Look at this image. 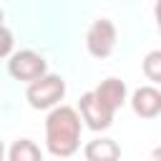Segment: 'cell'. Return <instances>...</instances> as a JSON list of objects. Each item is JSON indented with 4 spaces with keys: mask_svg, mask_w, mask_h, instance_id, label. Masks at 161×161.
<instances>
[{
    "mask_svg": "<svg viewBox=\"0 0 161 161\" xmlns=\"http://www.w3.org/2000/svg\"><path fill=\"white\" fill-rule=\"evenodd\" d=\"M80 113L70 106H55L45 118V146L55 158H68L80 146Z\"/></svg>",
    "mask_w": 161,
    "mask_h": 161,
    "instance_id": "obj_1",
    "label": "cell"
},
{
    "mask_svg": "<svg viewBox=\"0 0 161 161\" xmlns=\"http://www.w3.org/2000/svg\"><path fill=\"white\" fill-rule=\"evenodd\" d=\"M63 96H65V80L55 73H48V75L33 80L25 88V98L35 111H48V108L53 111L63 101Z\"/></svg>",
    "mask_w": 161,
    "mask_h": 161,
    "instance_id": "obj_2",
    "label": "cell"
},
{
    "mask_svg": "<svg viewBox=\"0 0 161 161\" xmlns=\"http://www.w3.org/2000/svg\"><path fill=\"white\" fill-rule=\"evenodd\" d=\"M8 73L15 78V80H23V83H33L43 75H48V63L40 53L25 48V50H15L10 58H8Z\"/></svg>",
    "mask_w": 161,
    "mask_h": 161,
    "instance_id": "obj_3",
    "label": "cell"
},
{
    "mask_svg": "<svg viewBox=\"0 0 161 161\" xmlns=\"http://www.w3.org/2000/svg\"><path fill=\"white\" fill-rule=\"evenodd\" d=\"M116 40H118L116 25H113V20H108V18L93 20L91 28H88V33H86V48H88V53H91L93 58H98V60H103V58H108V55L113 53Z\"/></svg>",
    "mask_w": 161,
    "mask_h": 161,
    "instance_id": "obj_4",
    "label": "cell"
},
{
    "mask_svg": "<svg viewBox=\"0 0 161 161\" xmlns=\"http://www.w3.org/2000/svg\"><path fill=\"white\" fill-rule=\"evenodd\" d=\"M78 113H80V118L86 121V126L91 128V131H106V128H111V123H113V111H108L101 101H98V96L93 93V91H88V93H83L80 96V101H78Z\"/></svg>",
    "mask_w": 161,
    "mask_h": 161,
    "instance_id": "obj_5",
    "label": "cell"
},
{
    "mask_svg": "<svg viewBox=\"0 0 161 161\" xmlns=\"http://www.w3.org/2000/svg\"><path fill=\"white\" fill-rule=\"evenodd\" d=\"M131 108L141 118H156L161 113V91L156 86H141L131 96Z\"/></svg>",
    "mask_w": 161,
    "mask_h": 161,
    "instance_id": "obj_6",
    "label": "cell"
},
{
    "mask_svg": "<svg viewBox=\"0 0 161 161\" xmlns=\"http://www.w3.org/2000/svg\"><path fill=\"white\" fill-rule=\"evenodd\" d=\"M93 93L98 96V101L108 108V111H118L123 103H126V83L121 80V78H106V80H101L96 88H93Z\"/></svg>",
    "mask_w": 161,
    "mask_h": 161,
    "instance_id": "obj_7",
    "label": "cell"
},
{
    "mask_svg": "<svg viewBox=\"0 0 161 161\" xmlns=\"http://www.w3.org/2000/svg\"><path fill=\"white\" fill-rule=\"evenodd\" d=\"M86 161H118L121 158V146L113 138H93L83 148Z\"/></svg>",
    "mask_w": 161,
    "mask_h": 161,
    "instance_id": "obj_8",
    "label": "cell"
},
{
    "mask_svg": "<svg viewBox=\"0 0 161 161\" xmlns=\"http://www.w3.org/2000/svg\"><path fill=\"white\" fill-rule=\"evenodd\" d=\"M8 161H43V151L35 141L18 138V141H13V146L8 151Z\"/></svg>",
    "mask_w": 161,
    "mask_h": 161,
    "instance_id": "obj_9",
    "label": "cell"
},
{
    "mask_svg": "<svg viewBox=\"0 0 161 161\" xmlns=\"http://www.w3.org/2000/svg\"><path fill=\"white\" fill-rule=\"evenodd\" d=\"M143 75H146L151 83L161 86V50L146 53V58H143Z\"/></svg>",
    "mask_w": 161,
    "mask_h": 161,
    "instance_id": "obj_10",
    "label": "cell"
},
{
    "mask_svg": "<svg viewBox=\"0 0 161 161\" xmlns=\"http://www.w3.org/2000/svg\"><path fill=\"white\" fill-rule=\"evenodd\" d=\"M3 38H5V40H3V48H0V53H3L5 58H10V55H13V53H10V48H13V33H10V28H8V25L3 28Z\"/></svg>",
    "mask_w": 161,
    "mask_h": 161,
    "instance_id": "obj_11",
    "label": "cell"
},
{
    "mask_svg": "<svg viewBox=\"0 0 161 161\" xmlns=\"http://www.w3.org/2000/svg\"><path fill=\"white\" fill-rule=\"evenodd\" d=\"M153 18H156V28L161 33V0H156V5H153Z\"/></svg>",
    "mask_w": 161,
    "mask_h": 161,
    "instance_id": "obj_12",
    "label": "cell"
},
{
    "mask_svg": "<svg viewBox=\"0 0 161 161\" xmlns=\"http://www.w3.org/2000/svg\"><path fill=\"white\" fill-rule=\"evenodd\" d=\"M151 161H161V146H156V148L151 151Z\"/></svg>",
    "mask_w": 161,
    "mask_h": 161,
    "instance_id": "obj_13",
    "label": "cell"
}]
</instances>
